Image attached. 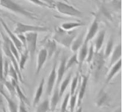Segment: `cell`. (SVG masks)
I'll list each match as a JSON object with an SVG mask.
<instances>
[{
	"label": "cell",
	"instance_id": "1",
	"mask_svg": "<svg viewBox=\"0 0 122 112\" xmlns=\"http://www.w3.org/2000/svg\"><path fill=\"white\" fill-rule=\"evenodd\" d=\"M0 8L6 9L12 14L23 16L30 20H37L38 16L32 11L28 10L24 6L20 5L14 0H0Z\"/></svg>",
	"mask_w": 122,
	"mask_h": 112
},
{
	"label": "cell",
	"instance_id": "2",
	"mask_svg": "<svg viewBox=\"0 0 122 112\" xmlns=\"http://www.w3.org/2000/svg\"><path fill=\"white\" fill-rule=\"evenodd\" d=\"M77 31L76 30H70L66 31L61 29L60 27H57L54 29V33L52 36V39L55 41L56 43L61 44L65 48L70 47V44L73 42L74 39L76 37Z\"/></svg>",
	"mask_w": 122,
	"mask_h": 112
},
{
	"label": "cell",
	"instance_id": "3",
	"mask_svg": "<svg viewBox=\"0 0 122 112\" xmlns=\"http://www.w3.org/2000/svg\"><path fill=\"white\" fill-rule=\"evenodd\" d=\"M105 59L104 58L103 52L101 51H98V52H95L94 57L92 59L91 62H90V74L93 75L94 80L95 83H97L100 79V75L102 74V71L105 67Z\"/></svg>",
	"mask_w": 122,
	"mask_h": 112
},
{
	"label": "cell",
	"instance_id": "4",
	"mask_svg": "<svg viewBox=\"0 0 122 112\" xmlns=\"http://www.w3.org/2000/svg\"><path fill=\"white\" fill-rule=\"evenodd\" d=\"M54 7L60 14L73 18H81L83 13L74 6L64 2H54Z\"/></svg>",
	"mask_w": 122,
	"mask_h": 112
},
{
	"label": "cell",
	"instance_id": "5",
	"mask_svg": "<svg viewBox=\"0 0 122 112\" xmlns=\"http://www.w3.org/2000/svg\"><path fill=\"white\" fill-rule=\"evenodd\" d=\"M49 29L44 26H38V25H30V24H23V23L17 22L15 24L14 33L17 34H24L27 33H46L49 32Z\"/></svg>",
	"mask_w": 122,
	"mask_h": 112
},
{
	"label": "cell",
	"instance_id": "6",
	"mask_svg": "<svg viewBox=\"0 0 122 112\" xmlns=\"http://www.w3.org/2000/svg\"><path fill=\"white\" fill-rule=\"evenodd\" d=\"M26 45L25 49L29 52V58L33 60L35 55L36 49H37V42H38V33H27L25 34Z\"/></svg>",
	"mask_w": 122,
	"mask_h": 112
},
{
	"label": "cell",
	"instance_id": "7",
	"mask_svg": "<svg viewBox=\"0 0 122 112\" xmlns=\"http://www.w3.org/2000/svg\"><path fill=\"white\" fill-rule=\"evenodd\" d=\"M0 24H2V26L4 27V30H5V32L7 33L8 37L9 38V39L11 40V42H12L13 44L15 45V47L17 48L18 51H19V53H21L23 50H24V49H24V46H23L21 41L19 39V38L17 37V35H16V34H14V32H12V31H11L10 29H9L7 24H6V23L4 22V21L2 19H0Z\"/></svg>",
	"mask_w": 122,
	"mask_h": 112
},
{
	"label": "cell",
	"instance_id": "8",
	"mask_svg": "<svg viewBox=\"0 0 122 112\" xmlns=\"http://www.w3.org/2000/svg\"><path fill=\"white\" fill-rule=\"evenodd\" d=\"M67 59H68V56H67L66 54H64L60 59L59 66H58V70L56 71V87H59V84L61 83L62 79H63L64 75L65 74V71H66V67L65 66H66Z\"/></svg>",
	"mask_w": 122,
	"mask_h": 112
},
{
	"label": "cell",
	"instance_id": "9",
	"mask_svg": "<svg viewBox=\"0 0 122 112\" xmlns=\"http://www.w3.org/2000/svg\"><path fill=\"white\" fill-rule=\"evenodd\" d=\"M88 80H89V75H81V80H80V86H79L76 107H75V108H78L79 106L81 105V103H82V101H83V99L85 95V91H86Z\"/></svg>",
	"mask_w": 122,
	"mask_h": 112
},
{
	"label": "cell",
	"instance_id": "10",
	"mask_svg": "<svg viewBox=\"0 0 122 112\" xmlns=\"http://www.w3.org/2000/svg\"><path fill=\"white\" fill-rule=\"evenodd\" d=\"M98 32H99V19L97 17H95L94 19V20L92 21L88 31L85 34L84 42L89 44V42H90L95 37V35H96Z\"/></svg>",
	"mask_w": 122,
	"mask_h": 112
},
{
	"label": "cell",
	"instance_id": "11",
	"mask_svg": "<svg viewBox=\"0 0 122 112\" xmlns=\"http://www.w3.org/2000/svg\"><path fill=\"white\" fill-rule=\"evenodd\" d=\"M109 101H110L109 95L105 90V88H101L97 94L96 98L95 99V105L97 107H104L109 105Z\"/></svg>",
	"mask_w": 122,
	"mask_h": 112
},
{
	"label": "cell",
	"instance_id": "12",
	"mask_svg": "<svg viewBox=\"0 0 122 112\" xmlns=\"http://www.w3.org/2000/svg\"><path fill=\"white\" fill-rule=\"evenodd\" d=\"M43 48L47 52V58L49 60L57 50V43L53 39H47L43 42Z\"/></svg>",
	"mask_w": 122,
	"mask_h": 112
},
{
	"label": "cell",
	"instance_id": "13",
	"mask_svg": "<svg viewBox=\"0 0 122 112\" xmlns=\"http://www.w3.org/2000/svg\"><path fill=\"white\" fill-rule=\"evenodd\" d=\"M56 82V64H54L53 68L51 70V72L49 75L47 83H46V93L47 95H50L53 90L54 88Z\"/></svg>",
	"mask_w": 122,
	"mask_h": 112
},
{
	"label": "cell",
	"instance_id": "14",
	"mask_svg": "<svg viewBox=\"0 0 122 112\" xmlns=\"http://www.w3.org/2000/svg\"><path fill=\"white\" fill-rule=\"evenodd\" d=\"M48 60L47 58V52L46 50L42 48L40 50L38 53L37 56V66H36V70H35V75H39V74L40 73L41 70L44 67V64H45L46 60Z\"/></svg>",
	"mask_w": 122,
	"mask_h": 112
},
{
	"label": "cell",
	"instance_id": "15",
	"mask_svg": "<svg viewBox=\"0 0 122 112\" xmlns=\"http://www.w3.org/2000/svg\"><path fill=\"white\" fill-rule=\"evenodd\" d=\"M88 43L84 42L81 47L78 49V54H77V59H78V65H79V70L81 71L82 65H83L84 62L85 61L86 59L87 53H88Z\"/></svg>",
	"mask_w": 122,
	"mask_h": 112
},
{
	"label": "cell",
	"instance_id": "16",
	"mask_svg": "<svg viewBox=\"0 0 122 112\" xmlns=\"http://www.w3.org/2000/svg\"><path fill=\"white\" fill-rule=\"evenodd\" d=\"M110 70L108 72L106 75V80H105V84H109L112 80V79L115 76V75H117V73H119L121 68V60H119L116 63H115L113 65L110 67Z\"/></svg>",
	"mask_w": 122,
	"mask_h": 112
},
{
	"label": "cell",
	"instance_id": "17",
	"mask_svg": "<svg viewBox=\"0 0 122 112\" xmlns=\"http://www.w3.org/2000/svg\"><path fill=\"white\" fill-rule=\"evenodd\" d=\"M85 33H80V34L76 35V37L74 39L73 42L70 44V50L73 53H76L78 51V49L81 47V45L83 44L84 40H85Z\"/></svg>",
	"mask_w": 122,
	"mask_h": 112
},
{
	"label": "cell",
	"instance_id": "18",
	"mask_svg": "<svg viewBox=\"0 0 122 112\" xmlns=\"http://www.w3.org/2000/svg\"><path fill=\"white\" fill-rule=\"evenodd\" d=\"M96 38L95 39V42H94L93 45H94V49H95V52H98L101 49L102 46H103L104 41H105V30H100V32L97 33L96 34Z\"/></svg>",
	"mask_w": 122,
	"mask_h": 112
},
{
	"label": "cell",
	"instance_id": "19",
	"mask_svg": "<svg viewBox=\"0 0 122 112\" xmlns=\"http://www.w3.org/2000/svg\"><path fill=\"white\" fill-rule=\"evenodd\" d=\"M44 85H45V79L43 78L41 80L40 83H39V86H38L37 90H36V92L34 93V99H33V105L35 106L40 101V99L42 97V95L44 93Z\"/></svg>",
	"mask_w": 122,
	"mask_h": 112
},
{
	"label": "cell",
	"instance_id": "20",
	"mask_svg": "<svg viewBox=\"0 0 122 112\" xmlns=\"http://www.w3.org/2000/svg\"><path fill=\"white\" fill-rule=\"evenodd\" d=\"M110 65L109 67L113 65L115 63H116L121 58V44H118L112 50L111 54H110Z\"/></svg>",
	"mask_w": 122,
	"mask_h": 112
},
{
	"label": "cell",
	"instance_id": "21",
	"mask_svg": "<svg viewBox=\"0 0 122 112\" xmlns=\"http://www.w3.org/2000/svg\"><path fill=\"white\" fill-rule=\"evenodd\" d=\"M51 95H52V96H51L50 101H49V110L51 111H54V110L56 109V106H57L58 103L59 101V99H60L59 93V87L55 86V89L53 90Z\"/></svg>",
	"mask_w": 122,
	"mask_h": 112
},
{
	"label": "cell",
	"instance_id": "22",
	"mask_svg": "<svg viewBox=\"0 0 122 112\" xmlns=\"http://www.w3.org/2000/svg\"><path fill=\"white\" fill-rule=\"evenodd\" d=\"M29 52L26 49H24V50L21 52V54H19V61H18V65H19V70L20 72H22L24 70V67H25L26 62L29 60Z\"/></svg>",
	"mask_w": 122,
	"mask_h": 112
},
{
	"label": "cell",
	"instance_id": "23",
	"mask_svg": "<svg viewBox=\"0 0 122 112\" xmlns=\"http://www.w3.org/2000/svg\"><path fill=\"white\" fill-rule=\"evenodd\" d=\"M84 25H85V24L82 22H80V21H76V22H65L61 24L60 28L63 29L64 30L70 31V30H74V29H77V28L82 27Z\"/></svg>",
	"mask_w": 122,
	"mask_h": 112
},
{
	"label": "cell",
	"instance_id": "24",
	"mask_svg": "<svg viewBox=\"0 0 122 112\" xmlns=\"http://www.w3.org/2000/svg\"><path fill=\"white\" fill-rule=\"evenodd\" d=\"M72 79V72H70V74H68V75L66 76V78L62 81V83L59 84V96H63L64 93H65V90L68 87L69 84L70 83V80Z\"/></svg>",
	"mask_w": 122,
	"mask_h": 112
},
{
	"label": "cell",
	"instance_id": "25",
	"mask_svg": "<svg viewBox=\"0 0 122 112\" xmlns=\"http://www.w3.org/2000/svg\"><path fill=\"white\" fill-rule=\"evenodd\" d=\"M114 43H115V41H114L113 37H110V39H109V40L107 41V44H106V45H105V49L103 52L104 58L105 59H107L109 56L110 55V54H111L112 50H113V49H114Z\"/></svg>",
	"mask_w": 122,
	"mask_h": 112
},
{
	"label": "cell",
	"instance_id": "26",
	"mask_svg": "<svg viewBox=\"0 0 122 112\" xmlns=\"http://www.w3.org/2000/svg\"><path fill=\"white\" fill-rule=\"evenodd\" d=\"M79 82H80V73H77L75 75V76H74L73 79H71V80H70V83H71L70 91V95H74L75 93V91L77 90V86L79 85Z\"/></svg>",
	"mask_w": 122,
	"mask_h": 112
},
{
	"label": "cell",
	"instance_id": "27",
	"mask_svg": "<svg viewBox=\"0 0 122 112\" xmlns=\"http://www.w3.org/2000/svg\"><path fill=\"white\" fill-rule=\"evenodd\" d=\"M49 110V100H44L42 103H39L37 105L35 112H48Z\"/></svg>",
	"mask_w": 122,
	"mask_h": 112
},
{
	"label": "cell",
	"instance_id": "28",
	"mask_svg": "<svg viewBox=\"0 0 122 112\" xmlns=\"http://www.w3.org/2000/svg\"><path fill=\"white\" fill-rule=\"evenodd\" d=\"M75 65H78V59H77V54L76 53H74V54L70 59H67L66 66H65L66 67V70L70 69L71 67H73Z\"/></svg>",
	"mask_w": 122,
	"mask_h": 112
},
{
	"label": "cell",
	"instance_id": "29",
	"mask_svg": "<svg viewBox=\"0 0 122 112\" xmlns=\"http://www.w3.org/2000/svg\"><path fill=\"white\" fill-rule=\"evenodd\" d=\"M15 92L17 93L18 96H19V100H21V101H23L24 103H25V105H29V101H28V100H27V97L24 95V94L23 93V91L21 90L19 84L15 85Z\"/></svg>",
	"mask_w": 122,
	"mask_h": 112
},
{
	"label": "cell",
	"instance_id": "30",
	"mask_svg": "<svg viewBox=\"0 0 122 112\" xmlns=\"http://www.w3.org/2000/svg\"><path fill=\"white\" fill-rule=\"evenodd\" d=\"M8 75L10 76L11 80H14V81H16L17 83H19V75H18V73L16 72L15 69L14 68L12 65H9V73H8Z\"/></svg>",
	"mask_w": 122,
	"mask_h": 112
},
{
	"label": "cell",
	"instance_id": "31",
	"mask_svg": "<svg viewBox=\"0 0 122 112\" xmlns=\"http://www.w3.org/2000/svg\"><path fill=\"white\" fill-rule=\"evenodd\" d=\"M4 86L5 87V88H7V90H9V92L10 93V95H12V96H14V95H15V85L11 81H8L7 80H5L4 83Z\"/></svg>",
	"mask_w": 122,
	"mask_h": 112
},
{
	"label": "cell",
	"instance_id": "32",
	"mask_svg": "<svg viewBox=\"0 0 122 112\" xmlns=\"http://www.w3.org/2000/svg\"><path fill=\"white\" fill-rule=\"evenodd\" d=\"M3 65H4V57H3L2 50H0V85H4V70H3Z\"/></svg>",
	"mask_w": 122,
	"mask_h": 112
},
{
	"label": "cell",
	"instance_id": "33",
	"mask_svg": "<svg viewBox=\"0 0 122 112\" xmlns=\"http://www.w3.org/2000/svg\"><path fill=\"white\" fill-rule=\"evenodd\" d=\"M95 49H94V45L93 44H90V47H88V53H87V56H86V59H85V61L86 63L90 64L91 62L92 59L94 57V54H95Z\"/></svg>",
	"mask_w": 122,
	"mask_h": 112
},
{
	"label": "cell",
	"instance_id": "34",
	"mask_svg": "<svg viewBox=\"0 0 122 112\" xmlns=\"http://www.w3.org/2000/svg\"><path fill=\"white\" fill-rule=\"evenodd\" d=\"M70 92L65 95V98H64L63 100V103H62V105H61V110L60 112H66L67 111V108H68V105H69V99H70Z\"/></svg>",
	"mask_w": 122,
	"mask_h": 112
},
{
	"label": "cell",
	"instance_id": "35",
	"mask_svg": "<svg viewBox=\"0 0 122 112\" xmlns=\"http://www.w3.org/2000/svg\"><path fill=\"white\" fill-rule=\"evenodd\" d=\"M10 62L7 58H5L4 60V65H3V70H4V77L5 80H7L8 77V73H9V65Z\"/></svg>",
	"mask_w": 122,
	"mask_h": 112
},
{
	"label": "cell",
	"instance_id": "36",
	"mask_svg": "<svg viewBox=\"0 0 122 112\" xmlns=\"http://www.w3.org/2000/svg\"><path fill=\"white\" fill-rule=\"evenodd\" d=\"M29 1V3L31 4H34V5H37V6H39V7H44V8H49L45 4H44L43 2H41L40 0H27Z\"/></svg>",
	"mask_w": 122,
	"mask_h": 112
},
{
	"label": "cell",
	"instance_id": "37",
	"mask_svg": "<svg viewBox=\"0 0 122 112\" xmlns=\"http://www.w3.org/2000/svg\"><path fill=\"white\" fill-rule=\"evenodd\" d=\"M18 112H28L27 109L25 106V103H24L23 101L19 100V111Z\"/></svg>",
	"mask_w": 122,
	"mask_h": 112
},
{
	"label": "cell",
	"instance_id": "38",
	"mask_svg": "<svg viewBox=\"0 0 122 112\" xmlns=\"http://www.w3.org/2000/svg\"><path fill=\"white\" fill-rule=\"evenodd\" d=\"M41 2L45 4L49 8H53L54 4V0H40Z\"/></svg>",
	"mask_w": 122,
	"mask_h": 112
},
{
	"label": "cell",
	"instance_id": "39",
	"mask_svg": "<svg viewBox=\"0 0 122 112\" xmlns=\"http://www.w3.org/2000/svg\"><path fill=\"white\" fill-rule=\"evenodd\" d=\"M77 110H75V112H83V108L81 106H79L78 108H76Z\"/></svg>",
	"mask_w": 122,
	"mask_h": 112
},
{
	"label": "cell",
	"instance_id": "40",
	"mask_svg": "<svg viewBox=\"0 0 122 112\" xmlns=\"http://www.w3.org/2000/svg\"><path fill=\"white\" fill-rule=\"evenodd\" d=\"M113 112H121V110H120V108H118V109H116V110H115V111H113Z\"/></svg>",
	"mask_w": 122,
	"mask_h": 112
},
{
	"label": "cell",
	"instance_id": "41",
	"mask_svg": "<svg viewBox=\"0 0 122 112\" xmlns=\"http://www.w3.org/2000/svg\"><path fill=\"white\" fill-rule=\"evenodd\" d=\"M3 112H7V111H6V110H5V108H4V106H3Z\"/></svg>",
	"mask_w": 122,
	"mask_h": 112
},
{
	"label": "cell",
	"instance_id": "42",
	"mask_svg": "<svg viewBox=\"0 0 122 112\" xmlns=\"http://www.w3.org/2000/svg\"><path fill=\"white\" fill-rule=\"evenodd\" d=\"M1 45H2V40L0 39V47H1Z\"/></svg>",
	"mask_w": 122,
	"mask_h": 112
},
{
	"label": "cell",
	"instance_id": "43",
	"mask_svg": "<svg viewBox=\"0 0 122 112\" xmlns=\"http://www.w3.org/2000/svg\"><path fill=\"white\" fill-rule=\"evenodd\" d=\"M103 1H104V0H103Z\"/></svg>",
	"mask_w": 122,
	"mask_h": 112
}]
</instances>
